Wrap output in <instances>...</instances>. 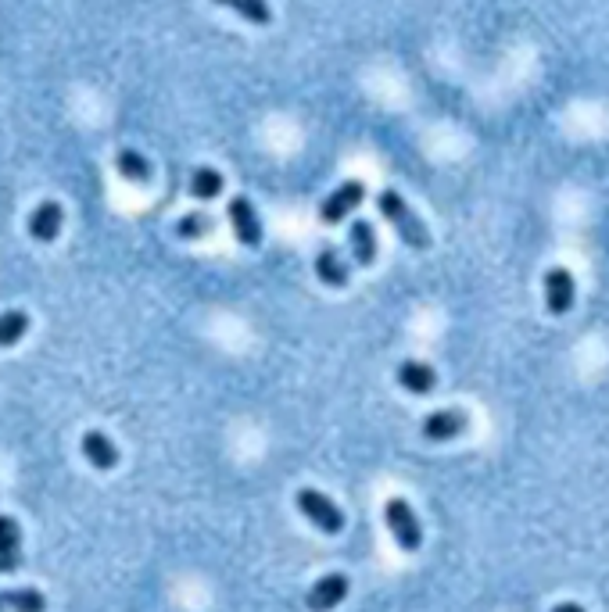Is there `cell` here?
<instances>
[{
    "instance_id": "9c48e42d",
    "label": "cell",
    "mask_w": 609,
    "mask_h": 612,
    "mask_svg": "<svg viewBox=\"0 0 609 612\" xmlns=\"http://www.w3.org/2000/svg\"><path fill=\"white\" fill-rule=\"evenodd\" d=\"M61 222H65V212H61L58 201H43L33 208V215H29L26 230L33 240H40V244H51V240H58L61 233Z\"/></svg>"
},
{
    "instance_id": "44dd1931",
    "label": "cell",
    "mask_w": 609,
    "mask_h": 612,
    "mask_svg": "<svg viewBox=\"0 0 609 612\" xmlns=\"http://www.w3.org/2000/svg\"><path fill=\"white\" fill-rule=\"evenodd\" d=\"M552 612H584V605H577V602H559Z\"/></svg>"
},
{
    "instance_id": "3957f363",
    "label": "cell",
    "mask_w": 609,
    "mask_h": 612,
    "mask_svg": "<svg viewBox=\"0 0 609 612\" xmlns=\"http://www.w3.org/2000/svg\"><path fill=\"white\" fill-rule=\"evenodd\" d=\"M298 509H301V516L309 519L316 530H323V534H341L344 530V512L337 509L326 494H319L316 487H301Z\"/></svg>"
},
{
    "instance_id": "9a60e30c",
    "label": "cell",
    "mask_w": 609,
    "mask_h": 612,
    "mask_svg": "<svg viewBox=\"0 0 609 612\" xmlns=\"http://www.w3.org/2000/svg\"><path fill=\"white\" fill-rule=\"evenodd\" d=\"M115 169H119L122 179H129V183H151V176H155V169H151V162H147L140 151H119L115 154Z\"/></svg>"
},
{
    "instance_id": "2e32d148",
    "label": "cell",
    "mask_w": 609,
    "mask_h": 612,
    "mask_svg": "<svg viewBox=\"0 0 609 612\" xmlns=\"http://www.w3.org/2000/svg\"><path fill=\"white\" fill-rule=\"evenodd\" d=\"M18 544H22V530L11 516H0V570H11L18 562Z\"/></svg>"
},
{
    "instance_id": "4fadbf2b",
    "label": "cell",
    "mask_w": 609,
    "mask_h": 612,
    "mask_svg": "<svg viewBox=\"0 0 609 612\" xmlns=\"http://www.w3.org/2000/svg\"><path fill=\"white\" fill-rule=\"evenodd\" d=\"M348 240H352V255H355V262H359L362 269H369V265L377 262V233H373V226H369L366 219L352 222Z\"/></svg>"
},
{
    "instance_id": "8992f818",
    "label": "cell",
    "mask_w": 609,
    "mask_h": 612,
    "mask_svg": "<svg viewBox=\"0 0 609 612\" xmlns=\"http://www.w3.org/2000/svg\"><path fill=\"white\" fill-rule=\"evenodd\" d=\"M226 215H230L233 237L241 240L244 247L262 244V222H258V215H255V208H251L248 197H233L230 208H226Z\"/></svg>"
},
{
    "instance_id": "ba28073f",
    "label": "cell",
    "mask_w": 609,
    "mask_h": 612,
    "mask_svg": "<svg viewBox=\"0 0 609 612\" xmlns=\"http://www.w3.org/2000/svg\"><path fill=\"white\" fill-rule=\"evenodd\" d=\"M348 577L344 573H326V577H319L316 584H312L309 591V609L312 612H334L337 605L348 598Z\"/></svg>"
},
{
    "instance_id": "d6986e66",
    "label": "cell",
    "mask_w": 609,
    "mask_h": 612,
    "mask_svg": "<svg viewBox=\"0 0 609 612\" xmlns=\"http://www.w3.org/2000/svg\"><path fill=\"white\" fill-rule=\"evenodd\" d=\"M26 333H29V315L22 308H11V312L0 315V348H15Z\"/></svg>"
},
{
    "instance_id": "30bf717a",
    "label": "cell",
    "mask_w": 609,
    "mask_h": 612,
    "mask_svg": "<svg viewBox=\"0 0 609 612\" xmlns=\"http://www.w3.org/2000/svg\"><path fill=\"white\" fill-rule=\"evenodd\" d=\"M395 380H398V387L409 394H430L438 387V373H434L427 362H412V358L395 369Z\"/></svg>"
},
{
    "instance_id": "ffe728a7",
    "label": "cell",
    "mask_w": 609,
    "mask_h": 612,
    "mask_svg": "<svg viewBox=\"0 0 609 612\" xmlns=\"http://www.w3.org/2000/svg\"><path fill=\"white\" fill-rule=\"evenodd\" d=\"M212 230H215V219H212V215H205V212H190V215H183V219L176 222V237H180V240H201V237H208Z\"/></svg>"
},
{
    "instance_id": "7c38bea8",
    "label": "cell",
    "mask_w": 609,
    "mask_h": 612,
    "mask_svg": "<svg viewBox=\"0 0 609 612\" xmlns=\"http://www.w3.org/2000/svg\"><path fill=\"white\" fill-rule=\"evenodd\" d=\"M83 459L90 462L94 469H115L119 466V448L112 444V437H104L101 430H90V434H83Z\"/></svg>"
},
{
    "instance_id": "e0dca14e",
    "label": "cell",
    "mask_w": 609,
    "mask_h": 612,
    "mask_svg": "<svg viewBox=\"0 0 609 612\" xmlns=\"http://www.w3.org/2000/svg\"><path fill=\"white\" fill-rule=\"evenodd\" d=\"M215 4L237 11L244 22H251V26H269V22H273V11H269L266 0H215Z\"/></svg>"
},
{
    "instance_id": "7a4b0ae2",
    "label": "cell",
    "mask_w": 609,
    "mask_h": 612,
    "mask_svg": "<svg viewBox=\"0 0 609 612\" xmlns=\"http://www.w3.org/2000/svg\"><path fill=\"white\" fill-rule=\"evenodd\" d=\"M384 519L402 552H420V544H423L420 519H416V512H412V505L405 502V498H391V502L384 505Z\"/></svg>"
},
{
    "instance_id": "6da1fadb",
    "label": "cell",
    "mask_w": 609,
    "mask_h": 612,
    "mask_svg": "<svg viewBox=\"0 0 609 612\" xmlns=\"http://www.w3.org/2000/svg\"><path fill=\"white\" fill-rule=\"evenodd\" d=\"M377 204H380V212H384V219L395 226V233L402 237L405 247H412V251H427L430 247L427 226H423L420 215L405 204V197L398 194V190H384V194L377 197Z\"/></svg>"
},
{
    "instance_id": "277c9868",
    "label": "cell",
    "mask_w": 609,
    "mask_h": 612,
    "mask_svg": "<svg viewBox=\"0 0 609 612\" xmlns=\"http://www.w3.org/2000/svg\"><path fill=\"white\" fill-rule=\"evenodd\" d=\"M362 197H366V183H362V179H348V183H341L334 194L319 204V222H323V226H337V222H344L362 204Z\"/></svg>"
},
{
    "instance_id": "ac0fdd59",
    "label": "cell",
    "mask_w": 609,
    "mask_h": 612,
    "mask_svg": "<svg viewBox=\"0 0 609 612\" xmlns=\"http://www.w3.org/2000/svg\"><path fill=\"white\" fill-rule=\"evenodd\" d=\"M190 194L198 197V201H215V197L223 194V176L208 169V165H201V169L190 172Z\"/></svg>"
},
{
    "instance_id": "5bb4252c",
    "label": "cell",
    "mask_w": 609,
    "mask_h": 612,
    "mask_svg": "<svg viewBox=\"0 0 609 612\" xmlns=\"http://www.w3.org/2000/svg\"><path fill=\"white\" fill-rule=\"evenodd\" d=\"M0 612H47V598H43L36 587L0 591Z\"/></svg>"
},
{
    "instance_id": "52a82bcc",
    "label": "cell",
    "mask_w": 609,
    "mask_h": 612,
    "mask_svg": "<svg viewBox=\"0 0 609 612\" xmlns=\"http://www.w3.org/2000/svg\"><path fill=\"white\" fill-rule=\"evenodd\" d=\"M574 298H577V287L567 269L545 272V308H549V315H567L574 308Z\"/></svg>"
},
{
    "instance_id": "8fae6325",
    "label": "cell",
    "mask_w": 609,
    "mask_h": 612,
    "mask_svg": "<svg viewBox=\"0 0 609 612\" xmlns=\"http://www.w3.org/2000/svg\"><path fill=\"white\" fill-rule=\"evenodd\" d=\"M316 276H319V283H326V287H334V290L352 283V269L344 265L337 247H323V251L316 255Z\"/></svg>"
},
{
    "instance_id": "5b68a950",
    "label": "cell",
    "mask_w": 609,
    "mask_h": 612,
    "mask_svg": "<svg viewBox=\"0 0 609 612\" xmlns=\"http://www.w3.org/2000/svg\"><path fill=\"white\" fill-rule=\"evenodd\" d=\"M470 430V416H466L463 408H441V412H430L423 419V437L427 441H455V437H463Z\"/></svg>"
}]
</instances>
